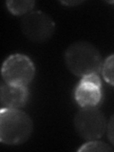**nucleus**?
<instances>
[{"instance_id": "5", "label": "nucleus", "mask_w": 114, "mask_h": 152, "mask_svg": "<svg viewBox=\"0 0 114 152\" xmlns=\"http://www.w3.org/2000/svg\"><path fill=\"white\" fill-rule=\"evenodd\" d=\"M55 28L54 21L43 12H31L21 19V30L28 40L44 42L49 40Z\"/></svg>"}, {"instance_id": "8", "label": "nucleus", "mask_w": 114, "mask_h": 152, "mask_svg": "<svg viewBox=\"0 0 114 152\" xmlns=\"http://www.w3.org/2000/svg\"><path fill=\"white\" fill-rule=\"evenodd\" d=\"M7 8L14 15H26L34 7V1H26V0H21V1H8Z\"/></svg>"}, {"instance_id": "3", "label": "nucleus", "mask_w": 114, "mask_h": 152, "mask_svg": "<svg viewBox=\"0 0 114 152\" xmlns=\"http://www.w3.org/2000/svg\"><path fill=\"white\" fill-rule=\"evenodd\" d=\"M74 126L83 139L92 141L100 139L106 133L107 124L103 112L96 107H81L75 114Z\"/></svg>"}, {"instance_id": "2", "label": "nucleus", "mask_w": 114, "mask_h": 152, "mask_svg": "<svg viewBox=\"0 0 114 152\" xmlns=\"http://www.w3.org/2000/svg\"><path fill=\"white\" fill-rule=\"evenodd\" d=\"M32 121L19 108H1L0 110V141L6 145H20L32 132Z\"/></svg>"}, {"instance_id": "7", "label": "nucleus", "mask_w": 114, "mask_h": 152, "mask_svg": "<svg viewBox=\"0 0 114 152\" xmlns=\"http://www.w3.org/2000/svg\"><path fill=\"white\" fill-rule=\"evenodd\" d=\"M28 97V91L27 86L8 83L1 85L0 101L2 108H20L27 103Z\"/></svg>"}, {"instance_id": "1", "label": "nucleus", "mask_w": 114, "mask_h": 152, "mask_svg": "<svg viewBox=\"0 0 114 152\" xmlns=\"http://www.w3.org/2000/svg\"><path fill=\"white\" fill-rule=\"evenodd\" d=\"M65 63L76 76L84 77L89 74H98L102 70L101 53L88 42H75L65 52Z\"/></svg>"}, {"instance_id": "12", "label": "nucleus", "mask_w": 114, "mask_h": 152, "mask_svg": "<svg viewBox=\"0 0 114 152\" xmlns=\"http://www.w3.org/2000/svg\"><path fill=\"white\" fill-rule=\"evenodd\" d=\"M65 5H69V6H72V5H77V4H80L81 1H64L62 2Z\"/></svg>"}, {"instance_id": "4", "label": "nucleus", "mask_w": 114, "mask_h": 152, "mask_svg": "<svg viewBox=\"0 0 114 152\" xmlns=\"http://www.w3.org/2000/svg\"><path fill=\"white\" fill-rule=\"evenodd\" d=\"M34 74V65L24 54L16 53L9 56L2 66V77L8 84L28 86Z\"/></svg>"}, {"instance_id": "9", "label": "nucleus", "mask_w": 114, "mask_h": 152, "mask_svg": "<svg viewBox=\"0 0 114 152\" xmlns=\"http://www.w3.org/2000/svg\"><path fill=\"white\" fill-rule=\"evenodd\" d=\"M102 74L106 82L114 86V54L104 60L102 66Z\"/></svg>"}, {"instance_id": "11", "label": "nucleus", "mask_w": 114, "mask_h": 152, "mask_svg": "<svg viewBox=\"0 0 114 152\" xmlns=\"http://www.w3.org/2000/svg\"><path fill=\"white\" fill-rule=\"evenodd\" d=\"M107 131L108 140L110 141V142L114 145V114L110 117V119H109V121L107 123Z\"/></svg>"}, {"instance_id": "6", "label": "nucleus", "mask_w": 114, "mask_h": 152, "mask_svg": "<svg viewBox=\"0 0 114 152\" xmlns=\"http://www.w3.org/2000/svg\"><path fill=\"white\" fill-rule=\"evenodd\" d=\"M74 98L81 107H97L102 99V84L98 74L82 77L75 88Z\"/></svg>"}, {"instance_id": "10", "label": "nucleus", "mask_w": 114, "mask_h": 152, "mask_svg": "<svg viewBox=\"0 0 114 152\" xmlns=\"http://www.w3.org/2000/svg\"><path fill=\"white\" fill-rule=\"evenodd\" d=\"M113 148L104 142L92 140L86 142L78 149V151H112Z\"/></svg>"}]
</instances>
